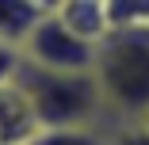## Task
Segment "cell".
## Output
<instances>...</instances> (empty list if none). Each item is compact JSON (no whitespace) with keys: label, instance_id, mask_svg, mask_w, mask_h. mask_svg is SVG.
<instances>
[{"label":"cell","instance_id":"obj_1","mask_svg":"<svg viewBox=\"0 0 149 145\" xmlns=\"http://www.w3.org/2000/svg\"><path fill=\"white\" fill-rule=\"evenodd\" d=\"M12 76L31 99L38 130L42 126H115L107 119V107H103L92 69H80V73L42 69V65H31L19 57Z\"/></svg>","mask_w":149,"mask_h":145},{"label":"cell","instance_id":"obj_2","mask_svg":"<svg viewBox=\"0 0 149 145\" xmlns=\"http://www.w3.org/2000/svg\"><path fill=\"white\" fill-rule=\"evenodd\" d=\"M92 76L111 122H134L149 111V27L107 31L96 42Z\"/></svg>","mask_w":149,"mask_h":145},{"label":"cell","instance_id":"obj_3","mask_svg":"<svg viewBox=\"0 0 149 145\" xmlns=\"http://www.w3.org/2000/svg\"><path fill=\"white\" fill-rule=\"evenodd\" d=\"M19 57L31 61V65H42V69L80 73V69H92V61H96V42L73 35L54 12H42L38 23H35L31 31H27V38L19 42Z\"/></svg>","mask_w":149,"mask_h":145},{"label":"cell","instance_id":"obj_4","mask_svg":"<svg viewBox=\"0 0 149 145\" xmlns=\"http://www.w3.org/2000/svg\"><path fill=\"white\" fill-rule=\"evenodd\" d=\"M35 134H38V119L31 111V99L12 76L0 84V145H27Z\"/></svg>","mask_w":149,"mask_h":145},{"label":"cell","instance_id":"obj_5","mask_svg":"<svg viewBox=\"0 0 149 145\" xmlns=\"http://www.w3.org/2000/svg\"><path fill=\"white\" fill-rule=\"evenodd\" d=\"M54 15L61 19L73 35L88 38V42H100L111 27H107V12H103V0H57Z\"/></svg>","mask_w":149,"mask_h":145},{"label":"cell","instance_id":"obj_6","mask_svg":"<svg viewBox=\"0 0 149 145\" xmlns=\"http://www.w3.org/2000/svg\"><path fill=\"white\" fill-rule=\"evenodd\" d=\"M38 15H42V8L31 0H0V42L19 50V42L38 23Z\"/></svg>","mask_w":149,"mask_h":145},{"label":"cell","instance_id":"obj_7","mask_svg":"<svg viewBox=\"0 0 149 145\" xmlns=\"http://www.w3.org/2000/svg\"><path fill=\"white\" fill-rule=\"evenodd\" d=\"M27 145H111V126H42Z\"/></svg>","mask_w":149,"mask_h":145},{"label":"cell","instance_id":"obj_8","mask_svg":"<svg viewBox=\"0 0 149 145\" xmlns=\"http://www.w3.org/2000/svg\"><path fill=\"white\" fill-rule=\"evenodd\" d=\"M111 31H138L149 27V0H103Z\"/></svg>","mask_w":149,"mask_h":145},{"label":"cell","instance_id":"obj_9","mask_svg":"<svg viewBox=\"0 0 149 145\" xmlns=\"http://www.w3.org/2000/svg\"><path fill=\"white\" fill-rule=\"evenodd\" d=\"M111 145H149V126L141 119L134 122H115L111 126Z\"/></svg>","mask_w":149,"mask_h":145},{"label":"cell","instance_id":"obj_10","mask_svg":"<svg viewBox=\"0 0 149 145\" xmlns=\"http://www.w3.org/2000/svg\"><path fill=\"white\" fill-rule=\"evenodd\" d=\"M15 65H19V50H12V46H4V42H0V84H4V80H12Z\"/></svg>","mask_w":149,"mask_h":145},{"label":"cell","instance_id":"obj_11","mask_svg":"<svg viewBox=\"0 0 149 145\" xmlns=\"http://www.w3.org/2000/svg\"><path fill=\"white\" fill-rule=\"evenodd\" d=\"M31 4H38L42 12H54V8H57V0H31Z\"/></svg>","mask_w":149,"mask_h":145},{"label":"cell","instance_id":"obj_12","mask_svg":"<svg viewBox=\"0 0 149 145\" xmlns=\"http://www.w3.org/2000/svg\"><path fill=\"white\" fill-rule=\"evenodd\" d=\"M141 122H145V126H149V111H145V114H141Z\"/></svg>","mask_w":149,"mask_h":145}]
</instances>
